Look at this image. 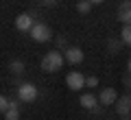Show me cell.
<instances>
[{
  "label": "cell",
  "mask_w": 131,
  "mask_h": 120,
  "mask_svg": "<svg viewBox=\"0 0 131 120\" xmlns=\"http://www.w3.org/2000/svg\"><path fill=\"white\" fill-rule=\"evenodd\" d=\"M63 63H66V59L59 50H50L42 57V70L44 72H59L63 68Z\"/></svg>",
  "instance_id": "cell-1"
},
{
  "label": "cell",
  "mask_w": 131,
  "mask_h": 120,
  "mask_svg": "<svg viewBox=\"0 0 131 120\" xmlns=\"http://www.w3.org/2000/svg\"><path fill=\"white\" fill-rule=\"evenodd\" d=\"M31 39H33V42H39V44L50 42V39H52L50 26H48V24H42V22H35V26L31 28Z\"/></svg>",
  "instance_id": "cell-2"
},
{
  "label": "cell",
  "mask_w": 131,
  "mask_h": 120,
  "mask_svg": "<svg viewBox=\"0 0 131 120\" xmlns=\"http://www.w3.org/2000/svg\"><path fill=\"white\" fill-rule=\"evenodd\" d=\"M37 96H39V92H37V88H35L33 83H22V85H20L18 98L22 103H35V101H37Z\"/></svg>",
  "instance_id": "cell-3"
},
{
  "label": "cell",
  "mask_w": 131,
  "mask_h": 120,
  "mask_svg": "<svg viewBox=\"0 0 131 120\" xmlns=\"http://www.w3.org/2000/svg\"><path fill=\"white\" fill-rule=\"evenodd\" d=\"M33 26H35V18H33V13H20L18 18H15V28H18L20 33H31Z\"/></svg>",
  "instance_id": "cell-4"
},
{
  "label": "cell",
  "mask_w": 131,
  "mask_h": 120,
  "mask_svg": "<svg viewBox=\"0 0 131 120\" xmlns=\"http://www.w3.org/2000/svg\"><path fill=\"white\" fill-rule=\"evenodd\" d=\"M66 85L72 90V92H79L85 88V77L81 72H68L66 74Z\"/></svg>",
  "instance_id": "cell-5"
},
{
  "label": "cell",
  "mask_w": 131,
  "mask_h": 120,
  "mask_svg": "<svg viewBox=\"0 0 131 120\" xmlns=\"http://www.w3.org/2000/svg\"><path fill=\"white\" fill-rule=\"evenodd\" d=\"M63 59L70 66H77V63H81V61L85 59V55H83V50H81L79 46H70L68 50H63Z\"/></svg>",
  "instance_id": "cell-6"
},
{
  "label": "cell",
  "mask_w": 131,
  "mask_h": 120,
  "mask_svg": "<svg viewBox=\"0 0 131 120\" xmlns=\"http://www.w3.org/2000/svg\"><path fill=\"white\" fill-rule=\"evenodd\" d=\"M116 101H118V92L114 88H105L103 92L98 94V103L103 107H109V105H116Z\"/></svg>",
  "instance_id": "cell-7"
},
{
  "label": "cell",
  "mask_w": 131,
  "mask_h": 120,
  "mask_svg": "<svg viewBox=\"0 0 131 120\" xmlns=\"http://www.w3.org/2000/svg\"><path fill=\"white\" fill-rule=\"evenodd\" d=\"M116 114L118 116H122V118H125V116H129L131 114V96H118V101H116Z\"/></svg>",
  "instance_id": "cell-8"
},
{
  "label": "cell",
  "mask_w": 131,
  "mask_h": 120,
  "mask_svg": "<svg viewBox=\"0 0 131 120\" xmlns=\"http://www.w3.org/2000/svg\"><path fill=\"white\" fill-rule=\"evenodd\" d=\"M118 20L125 24H131V0H122L118 5Z\"/></svg>",
  "instance_id": "cell-9"
},
{
  "label": "cell",
  "mask_w": 131,
  "mask_h": 120,
  "mask_svg": "<svg viewBox=\"0 0 131 120\" xmlns=\"http://www.w3.org/2000/svg\"><path fill=\"white\" fill-rule=\"evenodd\" d=\"M79 103H81L83 109H92V111H94V109L98 107V96H94L92 92H85V94H81Z\"/></svg>",
  "instance_id": "cell-10"
},
{
  "label": "cell",
  "mask_w": 131,
  "mask_h": 120,
  "mask_svg": "<svg viewBox=\"0 0 131 120\" xmlns=\"http://www.w3.org/2000/svg\"><path fill=\"white\" fill-rule=\"evenodd\" d=\"M122 46H125V44H122L120 37H109L107 39V50L112 52V55H118V52L122 50Z\"/></svg>",
  "instance_id": "cell-11"
},
{
  "label": "cell",
  "mask_w": 131,
  "mask_h": 120,
  "mask_svg": "<svg viewBox=\"0 0 131 120\" xmlns=\"http://www.w3.org/2000/svg\"><path fill=\"white\" fill-rule=\"evenodd\" d=\"M24 68H26V66H24V61H20V59H13V61L9 63L11 74H22V72H24Z\"/></svg>",
  "instance_id": "cell-12"
},
{
  "label": "cell",
  "mask_w": 131,
  "mask_h": 120,
  "mask_svg": "<svg viewBox=\"0 0 131 120\" xmlns=\"http://www.w3.org/2000/svg\"><path fill=\"white\" fill-rule=\"evenodd\" d=\"M120 39L122 44H127V46H131V24H125L120 31Z\"/></svg>",
  "instance_id": "cell-13"
},
{
  "label": "cell",
  "mask_w": 131,
  "mask_h": 120,
  "mask_svg": "<svg viewBox=\"0 0 131 120\" xmlns=\"http://www.w3.org/2000/svg\"><path fill=\"white\" fill-rule=\"evenodd\" d=\"M77 11H79L81 15L90 13V11H92V2H90V0H79V2H77Z\"/></svg>",
  "instance_id": "cell-14"
},
{
  "label": "cell",
  "mask_w": 131,
  "mask_h": 120,
  "mask_svg": "<svg viewBox=\"0 0 131 120\" xmlns=\"http://www.w3.org/2000/svg\"><path fill=\"white\" fill-rule=\"evenodd\" d=\"M5 120H20V107H9L5 111Z\"/></svg>",
  "instance_id": "cell-15"
},
{
  "label": "cell",
  "mask_w": 131,
  "mask_h": 120,
  "mask_svg": "<svg viewBox=\"0 0 131 120\" xmlns=\"http://www.w3.org/2000/svg\"><path fill=\"white\" fill-rule=\"evenodd\" d=\"M7 109H9V98H5L2 94H0V114H5Z\"/></svg>",
  "instance_id": "cell-16"
},
{
  "label": "cell",
  "mask_w": 131,
  "mask_h": 120,
  "mask_svg": "<svg viewBox=\"0 0 131 120\" xmlns=\"http://www.w3.org/2000/svg\"><path fill=\"white\" fill-rule=\"evenodd\" d=\"M85 85H88V88H96L98 85V77H85Z\"/></svg>",
  "instance_id": "cell-17"
},
{
  "label": "cell",
  "mask_w": 131,
  "mask_h": 120,
  "mask_svg": "<svg viewBox=\"0 0 131 120\" xmlns=\"http://www.w3.org/2000/svg\"><path fill=\"white\" fill-rule=\"evenodd\" d=\"M57 46H59V48H63V50H68V48H70V46H68V42H66V37H57Z\"/></svg>",
  "instance_id": "cell-18"
},
{
  "label": "cell",
  "mask_w": 131,
  "mask_h": 120,
  "mask_svg": "<svg viewBox=\"0 0 131 120\" xmlns=\"http://www.w3.org/2000/svg\"><path fill=\"white\" fill-rule=\"evenodd\" d=\"M39 5H44V7H52V5H57V0H39Z\"/></svg>",
  "instance_id": "cell-19"
},
{
  "label": "cell",
  "mask_w": 131,
  "mask_h": 120,
  "mask_svg": "<svg viewBox=\"0 0 131 120\" xmlns=\"http://www.w3.org/2000/svg\"><path fill=\"white\" fill-rule=\"evenodd\" d=\"M90 2H92V5H103L105 0H90Z\"/></svg>",
  "instance_id": "cell-20"
},
{
  "label": "cell",
  "mask_w": 131,
  "mask_h": 120,
  "mask_svg": "<svg viewBox=\"0 0 131 120\" xmlns=\"http://www.w3.org/2000/svg\"><path fill=\"white\" fill-rule=\"evenodd\" d=\"M122 81H125V85H131V79H129V77H125Z\"/></svg>",
  "instance_id": "cell-21"
},
{
  "label": "cell",
  "mask_w": 131,
  "mask_h": 120,
  "mask_svg": "<svg viewBox=\"0 0 131 120\" xmlns=\"http://www.w3.org/2000/svg\"><path fill=\"white\" fill-rule=\"evenodd\" d=\"M127 70H129V74H131V59H129V63H127Z\"/></svg>",
  "instance_id": "cell-22"
},
{
  "label": "cell",
  "mask_w": 131,
  "mask_h": 120,
  "mask_svg": "<svg viewBox=\"0 0 131 120\" xmlns=\"http://www.w3.org/2000/svg\"><path fill=\"white\" fill-rule=\"evenodd\" d=\"M125 120H131V118H129V116H125Z\"/></svg>",
  "instance_id": "cell-23"
},
{
  "label": "cell",
  "mask_w": 131,
  "mask_h": 120,
  "mask_svg": "<svg viewBox=\"0 0 131 120\" xmlns=\"http://www.w3.org/2000/svg\"><path fill=\"white\" fill-rule=\"evenodd\" d=\"M129 96H131V94H129Z\"/></svg>",
  "instance_id": "cell-24"
}]
</instances>
